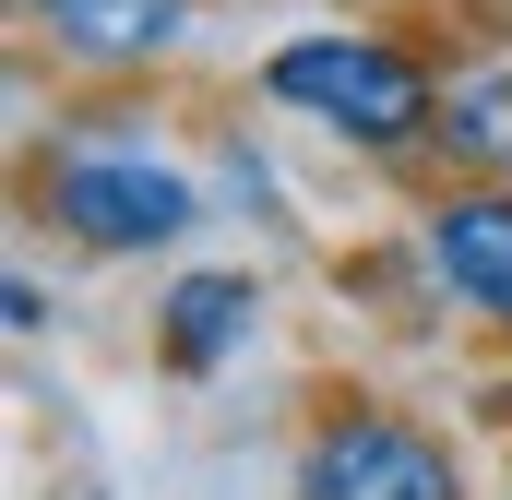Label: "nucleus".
<instances>
[{
	"mask_svg": "<svg viewBox=\"0 0 512 500\" xmlns=\"http://www.w3.org/2000/svg\"><path fill=\"white\" fill-rule=\"evenodd\" d=\"M36 24L72 60H155L191 36V0H36Z\"/></svg>",
	"mask_w": 512,
	"mask_h": 500,
	"instance_id": "obj_5",
	"label": "nucleus"
},
{
	"mask_svg": "<svg viewBox=\"0 0 512 500\" xmlns=\"http://www.w3.org/2000/svg\"><path fill=\"white\" fill-rule=\"evenodd\" d=\"M251 310H262L251 274H179V298H167V358H179V370H215V358L251 334Z\"/></svg>",
	"mask_w": 512,
	"mask_h": 500,
	"instance_id": "obj_6",
	"label": "nucleus"
},
{
	"mask_svg": "<svg viewBox=\"0 0 512 500\" xmlns=\"http://www.w3.org/2000/svg\"><path fill=\"white\" fill-rule=\"evenodd\" d=\"M298 489L310 500H465L453 489V453H441L429 429H405V417H334V429L310 441Z\"/></svg>",
	"mask_w": 512,
	"mask_h": 500,
	"instance_id": "obj_3",
	"label": "nucleus"
},
{
	"mask_svg": "<svg viewBox=\"0 0 512 500\" xmlns=\"http://www.w3.org/2000/svg\"><path fill=\"white\" fill-rule=\"evenodd\" d=\"M429 274H441L465 310L512 322V191H465V203H441V215H429Z\"/></svg>",
	"mask_w": 512,
	"mask_h": 500,
	"instance_id": "obj_4",
	"label": "nucleus"
},
{
	"mask_svg": "<svg viewBox=\"0 0 512 500\" xmlns=\"http://www.w3.org/2000/svg\"><path fill=\"white\" fill-rule=\"evenodd\" d=\"M441 155H465V167H501V155H512V72L441 96Z\"/></svg>",
	"mask_w": 512,
	"mask_h": 500,
	"instance_id": "obj_7",
	"label": "nucleus"
},
{
	"mask_svg": "<svg viewBox=\"0 0 512 500\" xmlns=\"http://www.w3.org/2000/svg\"><path fill=\"white\" fill-rule=\"evenodd\" d=\"M262 96L298 108L310 131H334V143H358V155H393V143L441 131L429 72L405 48H382V36H298V48L262 60Z\"/></svg>",
	"mask_w": 512,
	"mask_h": 500,
	"instance_id": "obj_1",
	"label": "nucleus"
},
{
	"mask_svg": "<svg viewBox=\"0 0 512 500\" xmlns=\"http://www.w3.org/2000/svg\"><path fill=\"white\" fill-rule=\"evenodd\" d=\"M48 215L84 250H167V239H191L203 191H191L155 143H72V155L48 167Z\"/></svg>",
	"mask_w": 512,
	"mask_h": 500,
	"instance_id": "obj_2",
	"label": "nucleus"
}]
</instances>
